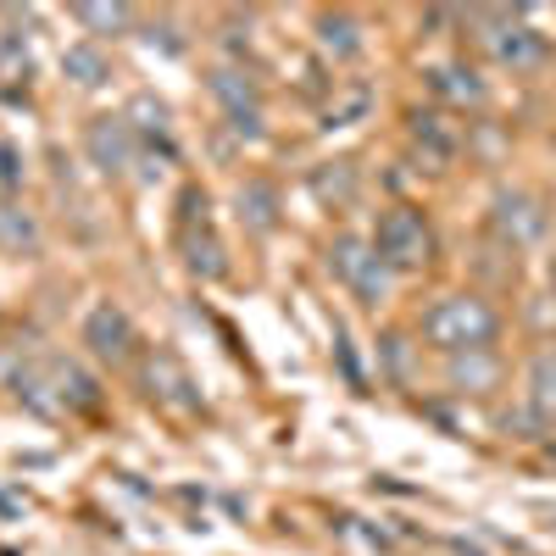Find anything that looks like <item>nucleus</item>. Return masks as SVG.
I'll return each instance as SVG.
<instances>
[{
  "label": "nucleus",
  "instance_id": "nucleus-1",
  "mask_svg": "<svg viewBox=\"0 0 556 556\" xmlns=\"http://www.w3.org/2000/svg\"><path fill=\"white\" fill-rule=\"evenodd\" d=\"M12 395L45 417H78L101 406V379L73 356H23L12 367Z\"/></svg>",
  "mask_w": 556,
  "mask_h": 556
},
{
  "label": "nucleus",
  "instance_id": "nucleus-2",
  "mask_svg": "<svg viewBox=\"0 0 556 556\" xmlns=\"http://www.w3.org/2000/svg\"><path fill=\"white\" fill-rule=\"evenodd\" d=\"M501 334V317L490 301L479 295H445L424 312V340L451 351V356H468V351H490Z\"/></svg>",
  "mask_w": 556,
  "mask_h": 556
},
{
  "label": "nucleus",
  "instance_id": "nucleus-3",
  "mask_svg": "<svg viewBox=\"0 0 556 556\" xmlns=\"http://www.w3.org/2000/svg\"><path fill=\"white\" fill-rule=\"evenodd\" d=\"M374 251L384 256V267H390V273H417V267H429V256H434V228L424 223V212H412V206H390V212L379 217Z\"/></svg>",
  "mask_w": 556,
  "mask_h": 556
},
{
  "label": "nucleus",
  "instance_id": "nucleus-4",
  "mask_svg": "<svg viewBox=\"0 0 556 556\" xmlns=\"http://www.w3.org/2000/svg\"><path fill=\"white\" fill-rule=\"evenodd\" d=\"M178 245H184V267H190L195 278H223L228 273V251H223L217 228L206 217L201 190H184V201H178Z\"/></svg>",
  "mask_w": 556,
  "mask_h": 556
},
{
  "label": "nucleus",
  "instance_id": "nucleus-5",
  "mask_svg": "<svg viewBox=\"0 0 556 556\" xmlns=\"http://www.w3.org/2000/svg\"><path fill=\"white\" fill-rule=\"evenodd\" d=\"M139 384H146V395L156 406H167L178 417L201 412V384H195V374L173 351H146V356H139Z\"/></svg>",
  "mask_w": 556,
  "mask_h": 556
},
{
  "label": "nucleus",
  "instance_id": "nucleus-6",
  "mask_svg": "<svg viewBox=\"0 0 556 556\" xmlns=\"http://www.w3.org/2000/svg\"><path fill=\"white\" fill-rule=\"evenodd\" d=\"M206 89H212L217 112L228 117V128H235L240 139H262V89H256L251 73H240V67H212V73H206Z\"/></svg>",
  "mask_w": 556,
  "mask_h": 556
},
{
  "label": "nucleus",
  "instance_id": "nucleus-7",
  "mask_svg": "<svg viewBox=\"0 0 556 556\" xmlns=\"http://www.w3.org/2000/svg\"><path fill=\"white\" fill-rule=\"evenodd\" d=\"M84 345H89V356L106 362V367H128L134 345H139V329H134V317L117 301H96L84 312Z\"/></svg>",
  "mask_w": 556,
  "mask_h": 556
},
{
  "label": "nucleus",
  "instance_id": "nucleus-8",
  "mask_svg": "<svg viewBox=\"0 0 556 556\" xmlns=\"http://www.w3.org/2000/svg\"><path fill=\"white\" fill-rule=\"evenodd\" d=\"M329 267L345 278V285H351L362 301H384V290H390V267H384V256L367 245V240H356V235H340V240L329 245Z\"/></svg>",
  "mask_w": 556,
  "mask_h": 556
},
{
  "label": "nucleus",
  "instance_id": "nucleus-9",
  "mask_svg": "<svg viewBox=\"0 0 556 556\" xmlns=\"http://www.w3.org/2000/svg\"><path fill=\"white\" fill-rule=\"evenodd\" d=\"M490 223H495V235L513 245V251H529V245L545 240L551 212H545L529 190H501V195L490 201Z\"/></svg>",
  "mask_w": 556,
  "mask_h": 556
},
{
  "label": "nucleus",
  "instance_id": "nucleus-10",
  "mask_svg": "<svg viewBox=\"0 0 556 556\" xmlns=\"http://www.w3.org/2000/svg\"><path fill=\"white\" fill-rule=\"evenodd\" d=\"M84 156L106 178H128V167L139 162V134L128 128V117H96L84 128Z\"/></svg>",
  "mask_w": 556,
  "mask_h": 556
},
{
  "label": "nucleus",
  "instance_id": "nucleus-11",
  "mask_svg": "<svg viewBox=\"0 0 556 556\" xmlns=\"http://www.w3.org/2000/svg\"><path fill=\"white\" fill-rule=\"evenodd\" d=\"M406 134H412V146L424 151L434 167L456 162V151H462V128H456L445 112H412V117H406Z\"/></svg>",
  "mask_w": 556,
  "mask_h": 556
},
{
  "label": "nucleus",
  "instance_id": "nucleus-12",
  "mask_svg": "<svg viewBox=\"0 0 556 556\" xmlns=\"http://www.w3.org/2000/svg\"><path fill=\"white\" fill-rule=\"evenodd\" d=\"M424 78H429L434 96H440V101H451V106H484V96H490L484 78H479L468 62H434Z\"/></svg>",
  "mask_w": 556,
  "mask_h": 556
},
{
  "label": "nucleus",
  "instance_id": "nucleus-13",
  "mask_svg": "<svg viewBox=\"0 0 556 556\" xmlns=\"http://www.w3.org/2000/svg\"><path fill=\"white\" fill-rule=\"evenodd\" d=\"M235 206H240V223L256 228V235H273L278 228V190L267 178H245L235 190Z\"/></svg>",
  "mask_w": 556,
  "mask_h": 556
},
{
  "label": "nucleus",
  "instance_id": "nucleus-14",
  "mask_svg": "<svg viewBox=\"0 0 556 556\" xmlns=\"http://www.w3.org/2000/svg\"><path fill=\"white\" fill-rule=\"evenodd\" d=\"M62 73H67V84H78V89H101V84L112 78V62H106L101 45L78 39V45H67V51H62Z\"/></svg>",
  "mask_w": 556,
  "mask_h": 556
},
{
  "label": "nucleus",
  "instance_id": "nucleus-15",
  "mask_svg": "<svg viewBox=\"0 0 556 556\" xmlns=\"http://www.w3.org/2000/svg\"><path fill=\"white\" fill-rule=\"evenodd\" d=\"M0 251L7 256H34L39 251V223L17 201H0Z\"/></svg>",
  "mask_w": 556,
  "mask_h": 556
},
{
  "label": "nucleus",
  "instance_id": "nucleus-16",
  "mask_svg": "<svg viewBox=\"0 0 556 556\" xmlns=\"http://www.w3.org/2000/svg\"><path fill=\"white\" fill-rule=\"evenodd\" d=\"M317 45H323L334 62H351V56H362V23L345 17V12H323V17H317Z\"/></svg>",
  "mask_w": 556,
  "mask_h": 556
},
{
  "label": "nucleus",
  "instance_id": "nucleus-17",
  "mask_svg": "<svg viewBox=\"0 0 556 556\" xmlns=\"http://www.w3.org/2000/svg\"><path fill=\"white\" fill-rule=\"evenodd\" d=\"M529 412L540 424H556V351H540L529 362Z\"/></svg>",
  "mask_w": 556,
  "mask_h": 556
},
{
  "label": "nucleus",
  "instance_id": "nucleus-18",
  "mask_svg": "<svg viewBox=\"0 0 556 556\" xmlns=\"http://www.w3.org/2000/svg\"><path fill=\"white\" fill-rule=\"evenodd\" d=\"M123 117H128V128L139 139H162V146H167V101H156L151 89H139V96L123 106Z\"/></svg>",
  "mask_w": 556,
  "mask_h": 556
},
{
  "label": "nucleus",
  "instance_id": "nucleus-19",
  "mask_svg": "<svg viewBox=\"0 0 556 556\" xmlns=\"http://www.w3.org/2000/svg\"><path fill=\"white\" fill-rule=\"evenodd\" d=\"M73 17H78L84 28H96V34H128V23H134L128 7H101V0H78Z\"/></svg>",
  "mask_w": 556,
  "mask_h": 556
},
{
  "label": "nucleus",
  "instance_id": "nucleus-20",
  "mask_svg": "<svg viewBox=\"0 0 556 556\" xmlns=\"http://www.w3.org/2000/svg\"><path fill=\"white\" fill-rule=\"evenodd\" d=\"M312 190H317L323 201H351V195H356V167H351V162L317 167V173H312Z\"/></svg>",
  "mask_w": 556,
  "mask_h": 556
},
{
  "label": "nucleus",
  "instance_id": "nucleus-21",
  "mask_svg": "<svg viewBox=\"0 0 556 556\" xmlns=\"http://www.w3.org/2000/svg\"><path fill=\"white\" fill-rule=\"evenodd\" d=\"M28 67H34L28 34H12V28H0V78H23Z\"/></svg>",
  "mask_w": 556,
  "mask_h": 556
},
{
  "label": "nucleus",
  "instance_id": "nucleus-22",
  "mask_svg": "<svg viewBox=\"0 0 556 556\" xmlns=\"http://www.w3.org/2000/svg\"><path fill=\"white\" fill-rule=\"evenodd\" d=\"M490 379H495V362H490V351H468V356H456V362H451V384L484 390Z\"/></svg>",
  "mask_w": 556,
  "mask_h": 556
},
{
  "label": "nucleus",
  "instance_id": "nucleus-23",
  "mask_svg": "<svg viewBox=\"0 0 556 556\" xmlns=\"http://www.w3.org/2000/svg\"><path fill=\"white\" fill-rule=\"evenodd\" d=\"M367 106H374V96H367L362 84H351L345 96H340V101H334L329 112H323V128H351V123H356V117H362Z\"/></svg>",
  "mask_w": 556,
  "mask_h": 556
},
{
  "label": "nucleus",
  "instance_id": "nucleus-24",
  "mask_svg": "<svg viewBox=\"0 0 556 556\" xmlns=\"http://www.w3.org/2000/svg\"><path fill=\"white\" fill-rule=\"evenodd\" d=\"M0 190H23V151L0 139Z\"/></svg>",
  "mask_w": 556,
  "mask_h": 556
},
{
  "label": "nucleus",
  "instance_id": "nucleus-25",
  "mask_svg": "<svg viewBox=\"0 0 556 556\" xmlns=\"http://www.w3.org/2000/svg\"><path fill=\"white\" fill-rule=\"evenodd\" d=\"M551 278H556V262H551Z\"/></svg>",
  "mask_w": 556,
  "mask_h": 556
},
{
  "label": "nucleus",
  "instance_id": "nucleus-26",
  "mask_svg": "<svg viewBox=\"0 0 556 556\" xmlns=\"http://www.w3.org/2000/svg\"><path fill=\"white\" fill-rule=\"evenodd\" d=\"M551 456H556V445H551Z\"/></svg>",
  "mask_w": 556,
  "mask_h": 556
}]
</instances>
